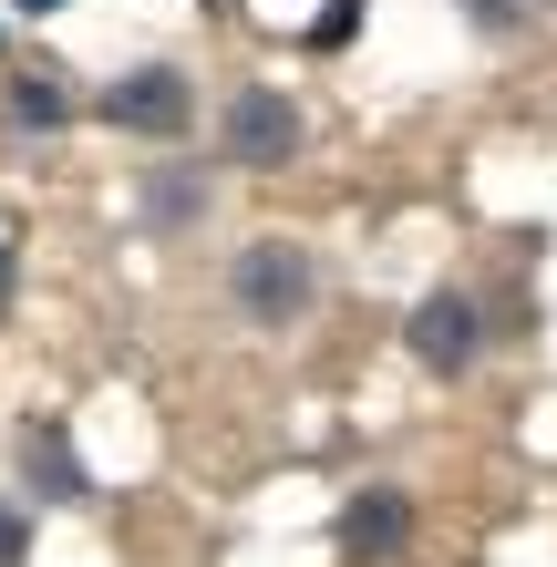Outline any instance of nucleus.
<instances>
[{
    "label": "nucleus",
    "mask_w": 557,
    "mask_h": 567,
    "mask_svg": "<svg viewBox=\"0 0 557 567\" xmlns=\"http://www.w3.org/2000/svg\"><path fill=\"white\" fill-rule=\"evenodd\" d=\"M300 104H289L279 83H238L227 93V124H217V145H227V165H248V176H279L289 155H300Z\"/></svg>",
    "instance_id": "nucleus-1"
},
{
    "label": "nucleus",
    "mask_w": 557,
    "mask_h": 567,
    "mask_svg": "<svg viewBox=\"0 0 557 567\" xmlns=\"http://www.w3.org/2000/svg\"><path fill=\"white\" fill-rule=\"evenodd\" d=\"M227 289H238V310H248L258 330H289V320L320 299V269H310L300 238H258V248L238 258V279H227Z\"/></svg>",
    "instance_id": "nucleus-2"
},
{
    "label": "nucleus",
    "mask_w": 557,
    "mask_h": 567,
    "mask_svg": "<svg viewBox=\"0 0 557 567\" xmlns=\"http://www.w3.org/2000/svg\"><path fill=\"white\" fill-rule=\"evenodd\" d=\"M104 114L124 124V135H186L196 93H186V73H176V62H145V73H124V83L104 93Z\"/></svg>",
    "instance_id": "nucleus-3"
},
{
    "label": "nucleus",
    "mask_w": 557,
    "mask_h": 567,
    "mask_svg": "<svg viewBox=\"0 0 557 567\" xmlns=\"http://www.w3.org/2000/svg\"><path fill=\"white\" fill-rule=\"evenodd\" d=\"M475 351H485V310H475L465 289H434L413 310V361H423V372H465Z\"/></svg>",
    "instance_id": "nucleus-4"
},
{
    "label": "nucleus",
    "mask_w": 557,
    "mask_h": 567,
    "mask_svg": "<svg viewBox=\"0 0 557 567\" xmlns=\"http://www.w3.org/2000/svg\"><path fill=\"white\" fill-rule=\"evenodd\" d=\"M413 537V506H403V485H362V495H351V506H341V557H392V547H403Z\"/></svg>",
    "instance_id": "nucleus-5"
},
{
    "label": "nucleus",
    "mask_w": 557,
    "mask_h": 567,
    "mask_svg": "<svg viewBox=\"0 0 557 567\" xmlns=\"http://www.w3.org/2000/svg\"><path fill=\"white\" fill-rule=\"evenodd\" d=\"M21 464H31V485H42V495H83V464H73V444H62L52 423L21 433Z\"/></svg>",
    "instance_id": "nucleus-6"
},
{
    "label": "nucleus",
    "mask_w": 557,
    "mask_h": 567,
    "mask_svg": "<svg viewBox=\"0 0 557 567\" xmlns=\"http://www.w3.org/2000/svg\"><path fill=\"white\" fill-rule=\"evenodd\" d=\"M11 104H21V124H62V93H52V73H31V83L11 93Z\"/></svg>",
    "instance_id": "nucleus-7"
},
{
    "label": "nucleus",
    "mask_w": 557,
    "mask_h": 567,
    "mask_svg": "<svg viewBox=\"0 0 557 567\" xmlns=\"http://www.w3.org/2000/svg\"><path fill=\"white\" fill-rule=\"evenodd\" d=\"M21 547H31V526H21V506H0V567H21Z\"/></svg>",
    "instance_id": "nucleus-8"
},
{
    "label": "nucleus",
    "mask_w": 557,
    "mask_h": 567,
    "mask_svg": "<svg viewBox=\"0 0 557 567\" xmlns=\"http://www.w3.org/2000/svg\"><path fill=\"white\" fill-rule=\"evenodd\" d=\"M475 11H485V21H496V31H506V21H516V0H475Z\"/></svg>",
    "instance_id": "nucleus-9"
},
{
    "label": "nucleus",
    "mask_w": 557,
    "mask_h": 567,
    "mask_svg": "<svg viewBox=\"0 0 557 567\" xmlns=\"http://www.w3.org/2000/svg\"><path fill=\"white\" fill-rule=\"evenodd\" d=\"M0 310H11V248H0Z\"/></svg>",
    "instance_id": "nucleus-10"
},
{
    "label": "nucleus",
    "mask_w": 557,
    "mask_h": 567,
    "mask_svg": "<svg viewBox=\"0 0 557 567\" xmlns=\"http://www.w3.org/2000/svg\"><path fill=\"white\" fill-rule=\"evenodd\" d=\"M21 11H52V0H21Z\"/></svg>",
    "instance_id": "nucleus-11"
}]
</instances>
